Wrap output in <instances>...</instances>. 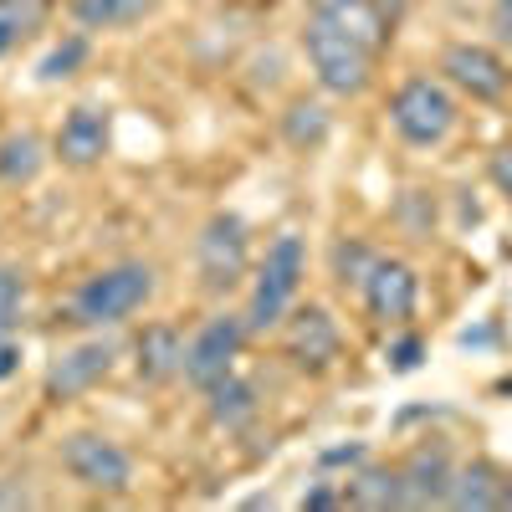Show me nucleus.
Instances as JSON below:
<instances>
[{"label":"nucleus","mask_w":512,"mask_h":512,"mask_svg":"<svg viewBox=\"0 0 512 512\" xmlns=\"http://www.w3.org/2000/svg\"><path fill=\"white\" fill-rule=\"evenodd\" d=\"M21 369V344L16 338H0V379H11Z\"/></svg>","instance_id":"30"},{"label":"nucleus","mask_w":512,"mask_h":512,"mask_svg":"<svg viewBox=\"0 0 512 512\" xmlns=\"http://www.w3.org/2000/svg\"><path fill=\"white\" fill-rule=\"evenodd\" d=\"M185 344L190 338L175 328V323H149L134 344V374L144 384H169L185 374Z\"/></svg>","instance_id":"14"},{"label":"nucleus","mask_w":512,"mask_h":512,"mask_svg":"<svg viewBox=\"0 0 512 512\" xmlns=\"http://www.w3.org/2000/svg\"><path fill=\"white\" fill-rule=\"evenodd\" d=\"M497 26L502 36H512V0H497Z\"/></svg>","instance_id":"32"},{"label":"nucleus","mask_w":512,"mask_h":512,"mask_svg":"<svg viewBox=\"0 0 512 512\" xmlns=\"http://www.w3.org/2000/svg\"><path fill=\"white\" fill-rule=\"evenodd\" d=\"M441 77L472 103H497L512 93V67L482 41H451L441 52Z\"/></svg>","instance_id":"10"},{"label":"nucleus","mask_w":512,"mask_h":512,"mask_svg":"<svg viewBox=\"0 0 512 512\" xmlns=\"http://www.w3.org/2000/svg\"><path fill=\"white\" fill-rule=\"evenodd\" d=\"M487 175H492V185H497V190L512 200V149H497V154H492Z\"/></svg>","instance_id":"27"},{"label":"nucleus","mask_w":512,"mask_h":512,"mask_svg":"<svg viewBox=\"0 0 512 512\" xmlns=\"http://www.w3.org/2000/svg\"><path fill=\"white\" fill-rule=\"evenodd\" d=\"M497 395H512V379H502V384H497Z\"/></svg>","instance_id":"34"},{"label":"nucleus","mask_w":512,"mask_h":512,"mask_svg":"<svg viewBox=\"0 0 512 512\" xmlns=\"http://www.w3.org/2000/svg\"><path fill=\"white\" fill-rule=\"evenodd\" d=\"M303 57L318 77V88L333 93V98H359L369 82H374V57L364 41H354L349 31L328 26L323 16H308L303 21Z\"/></svg>","instance_id":"3"},{"label":"nucleus","mask_w":512,"mask_h":512,"mask_svg":"<svg viewBox=\"0 0 512 512\" xmlns=\"http://www.w3.org/2000/svg\"><path fill=\"white\" fill-rule=\"evenodd\" d=\"M374 262H379V256H374L364 241H338V246H333V282L344 287V292H349V287L359 292Z\"/></svg>","instance_id":"24"},{"label":"nucleus","mask_w":512,"mask_h":512,"mask_svg":"<svg viewBox=\"0 0 512 512\" xmlns=\"http://www.w3.org/2000/svg\"><path fill=\"white\" fill-rule=\"evenodd\" d=\"M318 461H323V466H359V461H364V446H359V441H354V446H328Z\"/></svg>","instance_id":"28"},{"label":"nucleus","mask_w":512,"mask_h":512,"mask_svg":"<svg viewBox=\"0 0 512 512\" xmlns=\"http://www.w3.org/2000/svg\"><path fill=\"white\" fill-rule=\"evenodd\" d=\"M282 354L292 359V369L303 374H323L338 364V354H344V333H338V318L318 303H303L292 308L287 323H282Z\"/></svg>","instance_id":"9"},{"label":"nucleus","mask_w":512,"mask_h":512,"mask_svg":"<svg viewBox=\"0 0 512 512\" xmlns=\"http://www.w3.org/2000/svg\"><path fill=\"white\" fill-rule=\"evenodd\" d=\"M451 456L446 446H420L405 456L400 477H405V507H446V487H451Z\"/></svg>","instance_id":"15"},{"label":"nucleus","mask_w":512,"mask_h":512,"mask_svg":"<svg viewBox=\"0 0 512 512\" xmlns=\"http://www.w3.org/2000/svg\"><path fill=\"white\" fill-rule=\"evenodd\" d=\"M308 16H323L328 26L349 31L354 41H364L369 52H384L390 47V11H384V0H308Z\"/></svg>","instance_id":"13"},{"label":"nucleus","mask_w":512,"mask_h":512,"mask_svg":"<svg viewBox=\"0 0 512 512\" xmlns=\"http://www.w3.org/2000/svg\"><path fill=\"white\" fill-rule=\"evenodd\" d=\"M164 0H72V21L82 31H123V26H139L149 21Z\"/></svg>","instance_id":"20"},{"label":"nucleus","mask_w":512,"mask_h":512,"mask_svg":"<svg viewBox=\"0 0 512 512\" xmlns=\"http://www.w3.org/2000/svg\"><path fill=\"white\" fill-rule=\"evenodd\" d=\"M359 297H364V313L379 328H405L415 318V303H420V277H415V267L379 256L359 287Z\"/></svg>","instance_id":"11"},{"label":"nucleus","mask_w":512,"mask_h":512,"mask_svg":"<svg viewBox=\"0 0 512 512\" xmlns=\"http://www.w3.org/2000/svg\"><path fill=\"white\" fill-rule=\"evenodd\" d=\"M47 16H52V0H0V62L21 52L47 26Z\"/></svg>","instance_id":"22"},{"label":"nucleus","mask_w":512,"mask_h":512,"mask_svg":"<svg viewBox=\"0 0 512 512\" xmlns=\"http://www.w3.org/2000/svg\"><path fill=\"white\" fill-rule=\"evenodd\" d=\"M333 134V113L318 103V98H292L287 113H282V139L297 149V154H313L323 149Z\"/></svg>","instance_id":"21"},{"label":"nucleus","mask_w":512,"mask_h":512,"mask_svg":"<svg viewBox=\"0 0 512 512\" xmlns=\"http://www.w3.org/2000/svg\"><path fill=\"white\" fill-rule=\"evenodd\" d=\"M21 308H26V272L0 262V338H16Z\"/></svg>","instance_id":"25"},{"label":"nucleus","mask_w":512,"mask_h":512,"mask_svg":"<svg viewBox=\"0 0 512 512\" xmlns=\"http://www.w3.org/2000/svg\"><path fill=\"white\" fill-rule=\"evenodd\" d=\"M308 277V241L297 231H282L267 256L256 262V282H251V303H246V333L262 338V333H277L287 323V313L297 308V287Z\"/></svg>","instance_id":"2"},{"label":"nucleus","mask_w":512,"mask_h":512,"mask_svg":"<svg viewBox=\"0 0 512 512\" xmlns=\"http://www.w3.org/2000/svg\"><path fill=\"white\" fill-rule=\"evenodd\" d=\"M118 364V344L98 328L93 338H77V344H62L47 369H41V395H47L52 405H67L77 395H88L93 384H103Z\"/></svg>","instance_id":"7"},{"label":"nucleus","mask_w":512,"mask_h":512,"mask_svg":"<svg viewBox=\"0 0 512 512\" xmlns=\"http://www.w3.org/2000/svg\"><path fill=\"white\" fill-rule=\"evenodd\" d=\"M344 507H369V512L405 507V477H400V466H364L359 477L344 482Z\"/></svg>","instance_id":"19"},{"label":"nucleus","mask_w":512,"mask_h":512,"mask_svg":"<svg viewBox=\"0 0 512 512\" xmlns=\"http://www.w3.org/2000/svg\"><path fill=\"white\" fill-rule=\"evenodd\" d=\"M200 395H205V415H210V425H221V431H246V425L262 415L256 384L241 379L236 369H231L226 379H216L210 390H200Z\"/></svg>","instance_id":"16"},{"label":"nucleus","mask_w":512,"mask_h":512,"mask_svg":"<svg viewBox=\"0 0 512 512\" xmlns=\"http://www.w3.org/2000/svg\"><path fill=\"white\" fill-rule=\"evenodd\" d=\"M88 57H93L88 31H72V36H62L57 47L36 62V82H47V88H52V82H67V77H77V67L88 62Z\"/></svg>","instance_id":"23"},{"label":"nucleus","mask_w":512,"mask_h":512,"mask_svg":"<svg viewBox=\"0 0 512 512\" xmlns=\"http://www.w3.org/2000/svg\"><path fill=\"white\" fill-rule=\"evenodd\" d=\"M41 169H47V139L36 128L0 134V185H36Z\"/></svg>","instance_id":"18"},{"label":"nucleus","mask_w":512,"mask_h":512,"mask_svg":"<svg viewBox=\"0 0 512 512\" xmlns=\"http://www.w3.org/2000/svg\"><path fill=\"white\" fill-rule=\"evenodd\" d=\"M159 292V272L149 262H113V267H98L93 277H82L72 303H67V318L77 328H118L134 313H144Z\"/></svg>","instance_id":"1"},{"label":"nucleus","mask_w":512,"mask_h":512,"mask_svg":"<svg viewBox=\"0 0 512 512\" xmlns=\"http://www.w3.org/2000/svg\"><path fill=\"white\" fill-rule=\"evenodd\" d=\"M461 108L446 77H405L390 98V123L410 149H436L451 139Z\"/></svg>","instance_id":"4"},{"label":"nucleus","mask_w":512,"mask_h":512,"mask_svg":"<svg viewBox=\"0 0 512 512\" xmlns=\"http://www.w3.org/2000/svg\"><path fill=\"white\" fill-rule=\"evenodd\" d=\"M251 272V231L236 210H216L195 236V277L205 297H231Z\"/></svg>","instance_id":"5"},{"label":"nucleus","mask_w":512,"mask_h":512,"mask_svg":"<svg viewBox=\"0 0 512 512\" xmlns=\"http://www.w3.org/2000/svg\"><path fill=\"white\" fill-rule=\"evenodd\" d=\"M497 507H507V512H512V477H502V497H497Z\"/></svg>","instance_id":"33"},{"label":"nucleus","mask_w":512,"mask_h":512,"mask_svg":"<svg viewBox=\"0 0 512 512\" xmlns=\"http://www.w3.org/2000/svg\"><path fill=\"white\" fill-rule=\"evenodd\" d=\"M420 359H425V338L420 333H405V338H395V344H390V369L395 374L420 369Z\"/></svg>","instance_id":"26"},{"label":"nucleus","mask_w":512,"mask_h":512,"mask_svg":"<svg viewBox=\"0 0 512 512\" xmlns=\"http://www.w3.org/2000/svg\"><path fill=\"white\" fill-rule=\"evenodd\" d=\"M6 507H31V492L21 482H11V477H0V512Z\"/></svg>","instance_id":"29"},{"label":"nucleus","mask_w":512,"mask_h":512,"mask_svg":"<svg viewBox=\"0 0 512 512\" xmlns=\"http://www.w3.org/2000/svg\"><path fill=\"white\" fill-rule=\"evenodd\" d=\"M57 461H62V472L77 487H88V492L118 497V492L134 487V456H128L113 436H103V431H72V436H62Z\"/></svg>","instance_id":"6"},{"label":"nucleus","mask_w":512,"mask_h":512,"mask_svg":"<svg viewBox=\"0 0 512 512\" xmlns=\"http://www.w3.org/2000/svg\"><path fill=\"white\" fill-rule=\"evenodd\" d=\"M108 139H113L108 108H103V103H77V108H67V118H62V128H57L52 154H57L67 169H93V164H103Z\"/></svg>","instance_id":"12"},{"label":"nucleus","mask_w":512,"mask_h":512,"mask_svg":"<svg viewBox=\"0 0 512 512\" xmlns=\"http://www.w3.org/2000/svg\"><path fill=\"white\" fill-rule=\"evenodd\" d=\"M303 507H313V512H318V507H344V492H333V487H313V492L303 497Z\"/></svg>","instance_id":"31"},{"label":"nucleus","mask_w":512,"mask_h":512,"mask_svg":"<svg viewBox=\"0 0 512 512\" xmlns=\"http://www.w3.org/2000/svg\"><path fill=\"white\" fill-rule=\"evenodd\" d=\"M246 318L241 313H216V318H205L195 333H190V344H185V379L195 384V390H210L216 379H226L246 349Z\"/></svg>","instance_id":"8"},{"label":"nucleus","mask_w":512,"mask_h":512,"mask_svg":"<svg viewBox=\"0 0 512 512\" xmlns=\"http://www.w3.org/2000/svg\"><path fill=\"white\" fill-rule=\"evenodd\" d=\"M502 497V472L492 461H466L451 472V487H446V507L456 512H492Z\"/></svg>","instance_id":"17"}]
</instances>
